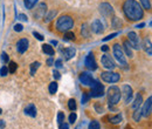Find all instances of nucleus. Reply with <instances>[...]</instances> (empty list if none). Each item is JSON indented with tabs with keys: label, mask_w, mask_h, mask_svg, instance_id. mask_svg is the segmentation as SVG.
I'll return each instance as SVG.
<instances>
[{
	"label": "nucleus",
	"mask_w": 152,
	"mask_h": 129,
	"mask_svg": "<svg viewBox=\"0 0 152 129\" xmlns=\"http://www.w3.org/2000/svg\"><path fill=\"white\" fill-rule=\"evenodd\" d=\"M123 12L130 21H138L144 17L143 7L136 0H125L123 4Z\"/></svg>",
	"instance_id": "1"
},
{
	"label": "nucleus",
	"mask_w": 152,
	"mask_h": 129,
	"mask_svg": "<svg viewBox=\"0 0 152 129\" xmlns=\"http://www.w3.org/2000/svg\"><path fill=\"white\" fill-rule=\"evenodd\" d=\"M74 27V19L70 15H61L56 20V29L58 32L66 33Z\"/></svg>",
	"instance_id": "2"
},
{
	"label": "nucleus",
	"mask_w": 152,
	"mask_h": 129,
	"mask_svg": "<svg viewBox=\"0 0 152 129\" xmlns=\"http://www.w3.org/2000/svg\"><path fill=\"white\" fill-rule=\"evenodd\" d=\"M113 52H114V56L116 59V61L118 62V65L126 69L128 68V62H126V59H125V55H124V52L122 49V47L118 45V43H115L114 47H113Z\"/></svg>",
	"instance_id": "3"
},
{
	"label": "nucleus",
	"mask_w": 152,
	"mask_h": 129,
	"mask_svg": "<svg viewBox=\"0 0 152 129\" xmlns=\"http://www.w3.org/2000/svg\"><path fill=\"white\" fill-rule=\"evenodd\" d=\"M122 97V93H121V89L116 86H111L109 89H108V102L110 106H115L119 102Z\"/></svg>",
	"instance_id": "4"
},
{
	"label": "nucleus",
	"mask_w": 152,
	"mask_h": 129,
	"mask_svg": "<svg viewBox=\"0 0 152 129\" xmlns=\"http://www.w3.org/2000/svg\"><path fill=\"white\" fill-rule=\"evenodd\" d=\"M101 79L104 82H107V83H115V82H118L119 81L121 76H119L118 73L110 71V72H103V73L101 74Z\"/></svg>",
	"instance_id": "5"
},
{
	"label": "nucleus",
	"mask_w": 152,
	"mask_h": 129,
	"mask_svg": "<svg viewBox=\"0 0 152 129\" xmlns=\"http://www.w3.org/2000/svg\"><path fill=\"white\" fill-rule=\"evenodd\" d=\"M89 95L93 96V97H101V96H103L104 95V87H103V85L99 81L95 80L94 85L91 86V92H90Z\"/></svg>",
	"instance_id": "6"
},
{
	"label": "nucleus",
	"mask_w": 152,
	"mask_h": 129,
	"mask_svg": "<svg viewBox=\"0 0 152 129\" xmlns=\"http://www.w3.org/2000/svg\"><path fill=\"white\" fill-rule=\"evenodd\" d=\"M101 62H102V66H103L104 68L109 69V71H113V69L116 68V63H115L114 59L109 55V54H104V55H102V57H101Z\"/></svg>",
	"instance_id": "7"
},
{
	"label": "nucleus",
	"mask_w": 152,
	"mask_h": 129,
	"mask_svg": "<svg viewBox=\"0 0 152 129\" xmlns=\"http://www.w3.org/2000/svg\"><path fill=\"white\" fill-rule=\"evenodd\" d=\"M122 96H123V99H124V102L128 105V103H130L131 101H132V97H133V91L132 88L129 86V85H124L123 87H122Z\"/></svg>",
	"instance_id": "8"
},
{
	"label": "nucleus",
	"mask_w": 152,
	"mask_h": 129,
	"mask_svg": "<svg viewBox=\"0 0 152 129\" xmlns=\"http://www.w3.org/2000/svg\"><path fill=\"white\" fill-rule=\"evenodd\" d=\"M99 12L105 18H109V17H113L114 15V8L108 2H103V4L99 5Z\"/></svg>",
	"instance_id": "9"
},
{
	"label": "nucleus",
	"mask_w": 152,
	"mask_h": 129,
	"mask_svg": "<svg viewBox=\"0 0 152 129\" xmlns=\"http://www.w3.org/2000/svg\"><path fill=\"white\" fill-rule=\"evenodd\" d=\"M128 41H129L131 48H134V49H139V48H140L139 37H138L134 32H129V33H128Z\"/></svg>",
	"instance_id": "10"
},
{
	"label": "nucleus",
	"mask_w": 152,
	"mask_h": 129,
	"mask_svg": "<svg viewBox=\"0 0 152 129\" xmlns=\"http://www.w3.org/2000/svg\"><path fill=\"white\" fill-rule=\"evenodd\" d=\"M46 13H47V5H46L45 2L39 4L38 7H37V8H34V11H33V15H34V18L35 19L45 18Z\"/></svg>",
	"instance_id": "11"
},
{
	"label": "nucleus",
	"mask_w": 152,
	"mask_h": 129,
	"mask_svg": "<svg viewBox=\"0 0 152 129\" xmlns=\"http://www.w3.org/2000/svg\"><path fill=\"white\" fill-rule=\"evenodd\" d=\"M84 65H86V67H87L89 71H96V69H97V63H96L95 56H94L93 53H89L88 55L86 56Z\"/></svg>",
	"instance_id": "12"
},
{
	"label": "nucleus",
	"mask_w": 152,
	"mask_h": 129,
	"mask_svg": "<svg viewBox=\"0 0 152 129\" xmlns=\"http://www.w3.org/2000/svg\"><path fill=\"white\" fill-rule=\"evenodd\" d=\"M80 81L84 86H93L94 82H95L93 75L90 73H87V72H83V73L80 75Z\"/></svg>",
	"instance_id": "13"
},
{
	"label": "nucleus",
	"mask_w": 152,
	"mask_h": 129,
	"mask_svg": "<svg viewBox=\"0 0 152 129\" xmlns=\"http://www.w3.org/2000/svg\"><path fill=\"white\" fill-rule=\"evenodd\" d=\"M90 29H91L94 33H96V34H101V33H103V32H104V25L102 24V21H101V20L95 19V20L91 22Z\"/></svg>",
	"instance_id": "14"
},
{
	"label": "nucleus",
	"mask_w": 152,
	"mask_h": 129,
	"mask_svg": "<svg viewBox=\"0 0 152 129\" xmlns=\"http://www.w3.org/2000/svg\"><path fill=\"white\" fill-rule=\"evenodd\" d=\"M152 111V96H150L143 105V108H142V115L144 117H149L150 114Z\"/></svg>",
	"instance_id": "15"
},
{
	"label": "nucleus",
	"mask_w": 152,
	"mask_h": 129,
	"mask_svg": "<svg viewBox=\"0 0 152 129\" xmlns=\"http://www.w3.org/2000/svg\"><path fill=\"white\" fill-rule=\"evenodd\" d=\"M28 45H29V42H28L27 39H25V38L20 39L19 41L17 42V51L19 52L20 54H23L28 49Z\"/></svg>",
	"instance_id": "16"
},
{
	"label": "nucleus",
	"mask_w": 152,
	"mask_h": 129,
	"mask_svg": "<svg viewBox=\"0 0 152 129\" xmlns=\"http://www.w3.org/2000/svg\"><path fill=\"white\" fill-rule=\"evenodd\" d=\"M142 47H143V49L145 51V53H146L148 55L152 56V42H151V40H150V39L145 38V39L143 40Z\"/></svg>",
	"instance_id": "17"
},
{
	"label": "nucleus",
	"mask_w": 152,
	"mask_h": 129,
	"mask_svg": "<svg viewBox=\"0 0 152 129\" xmlns=\"http://www.w3.org/2000/svg\"><path fill=\"white\" fill-rule=\"evenodd\" d=\"M61 52H62V54L64 56V60H70L72 57H74V55H75V53H76L74 47H67V48L62 49Z\"/></svg>",
	"instance_id": "18"
},
{
	"label": "nucleus",
	"mask_w": 152,
	"mask_h": 129,
	"mask_svg": "<svg viewBox=\"0 0 152 129\" xmlns=\"http://www.w3.org/2000/svg\"><path fill=\"white\" fill-rule=\"evenodd\" d=\"M25 114L31 116V117H35L37 116V108L33 103H29L26 108H25Z\"/></svg>",
	"instance_id": "19"
},
{
	"label": "nucleus",
	"mask_w": 152,
	"mask_h": 129,
	"mask_svg": "<svg viewBox=\"0 0 152 129\" xmlns=\"http://www.w3.org/2000/svg\"><path fill=\"white\" fill-rule=\"evenodd\" d=\"M142 103H143V96H142V94H137V95H136V97H134V100H133L132 108L133 109L140 108Z\"/></svg>",
	"instance_id": "20"
},
{
	"label": "nucleus",
	"mask_w": 152,
	"mask_h": 129,
	"mask_svg": "<svg viewBox=\"0 0 152 129\" xmlns=\"http://www.w3.org/2000/svg\"><path fill=\"white\" fill-rule=\"evenodd\" d=\"M42 51H43V53H46L47 55H49V56H53L54 54H55L54 48H53L50 45H48V43L42 45Z\"/></svg>",
	"instance_id": "21"
},
{
	"label": "nucleus",
	"mask_w": 152,
	"mask_h": 129,
	"mask_svg": "<svg viewBox=\"0 0 152 129\" xmlns=\"http://www.w3.org/2000/svg\"><path fill=\"white\" fill-rule=\"evenodd\" d=\"M123 48H124V52H125V54H126V55L129 56V57H132L133 56L132 48H131V46H130L129 41H124V42H123Z\"/></svg>",
	"instance_id": "22"
},
{
	"label": "nucleus",
	"mask_w": 152,
	"mask_h": 129,
	"mask_svg": "<svg viewBox=\"0 0 152 129\" xmlns=\"http://www.w3.org/2000/svg\"><path fill=\"white\" fill-rule=\"evenodd\" d=\"M108 120L113 125H118V123L122 122V115L117 114V115H113V116H108Z\"/></svg>",
	"instance_id": "23"
},
{
	"label": "nucleus",
	"mask_w": 152,
	"mask_h": 129,
	"mask_svg": "<svg viewBox=\"0 0 152 129\" xmlns=\"http://www.w3.org/2000/svg\"><path fill=\"white\" fill-rule=\"evenodd\" d=\"M39 0H23V2H25V7L27 8V10H32V8H34V6L38 4Z\"/></svg>",
	"instance_id": "24"
},
{
	"label": "nucleus",
	"mask_w": 152,
	"mask_h": 129,
	"mask_svg": "<svg viewBox=\"0 0 152 129\" xmlns=\"http://www.w3.org/2000/svg\"><path fill=\"white\" fill-rule=\"evenodd\" d=\"M142 108H137V109H134V111H133V120L136 121V122H139L140 121V119H142Z\"/></svg>",
	"instance_id": "25"
},
{
	"label": "nucleus",
	"mask_w": 152,
	"mask_h": 129,
	"mask_svg": "<svg viewBox=\"0 0 152 129\" xmlns=\"http://www.w3.org/2000/svg\"><path fill=\"white\" fill-rule=\"evenodd\" d=\"M57 14V11L56 10H53V11H50L48 14H46L45 15V21L46 22H49V21H52L53 19L55 18V15Z\"/></svg>",
	"instance_id": "26"
},
{
	"label": "nucleus",
	"mask_w": 152,
	"mask_h": 129,
	"mask_svg": "<svg viewBox=\"0 0 152 129\" xmlns=\"http://www.w3.org/2000/svg\"><path fill=\"white\" fill-rule=\"evenodd\" d=\"M81 33H82V35H83L84 38L90 37V28L88 27L87 24H84V25L82 26V28H81Z\"/></svg>",
	"instance_id": "27"
},
{
	"label": "nucleus",
	"mask_w": 152,
	"mask_h": 129,
	"mask_svg": "<svg viewBox=\"0 0 152 129\" xmlns=\"http://www.w3.org/2000/svg\"><path fill=\"white\" fill-rule=\"evenodd\" d=\"M63 39H64L66 41H74V40H75V34H74L73 32L68 31V32H66V33H64Z\"/></svg>",
	"instance_id": "28"
},
{
	"label": "nucleus",
	"mask_w": 152,
	"mask_h": 129,
	"mask_svg": "<svg viewBox=\"0 0 152 129\" xmlns=\"http://www.w3.org/2000/svg\"><path fill=\"white\" fill-rule=\"evenodd\" d=\"M17 68H18V65H17V62H14V61H11V62H10V65H8V73L14 74V73H15V71H17Z\"/></svg>",
	"instance_id": "29"
},
{
	"label": "nucleus",
	"mask_w": 152,
	"mask_h": 129,
	"mask_svg": "<svg viewBox=\"0 0 152 129\" xmlns=\"http://www.w3.org/2000/svg\"><path fill=\"white\" fill-rule=\"evenodd\" d=\"M111 25H113V27H115V28L122 27V21H121V19L119 18L114 17V18H113V21H111Z\"/></svg>",
	"instance_id": "30"
},
{
	"label": "nucleus",
	"mask_w": 152,
	"mask_h": 129,
	"mask_svg": "<svg viewBox=\"0 0 152 129\" xmlns=\"http://www.w3.org/2000/svg\"><path fill=\"white\" fill-rule=\"evenodd\" d=\"M39 67H40V62H38V61L33 62V63L31 65V74L34 75V74L37 73V71L39 69Z\"/></svg>",
	"instance_id": "31"
},
{
	"label": "nucleus",
	"mask_w": 152,
	"mask_h": 129,
	"mask_svg": "<svg viewBox=\"0 0 152 129\" xmlns=\"http://www.w3.org/2000/svg\"><path fill=\"white\" fill-rule=\"evenodd\" d=\"M49 93L50 94H55V93L57 92V82L56 81H53L50 85H49Z\"/></svg>",
	"instance_id": "32"
},
{
	"label": "nucleus",
	"mask_w": 152,
	"mask_h": 129,
	"mask_svg": "<svg viewBox=\"0 0 152 129\" xmlns=\"http://www.w3.org/2000/svg\"><path fill=\"white\" fill-rule=\"evenodd\" d=\"M89 129H101V125L97 120H93L90 123H89Z\"/></svg>",
	"instance_id": "33"
},
{
	"label": "nucleus",
	"mask_w": 152,
	"mask_h": 129,
	"mask_svg": "<svg viewBox=\"0 0 152 129\" xmlns=\"http://www.w3.org/2000/svg\"><path fill=\"white\" fill-rule=\"evenodd\" d=\"M76 101L74 100V99H70L69 101H68V108L70 109L72 111H76Z\"/></svg>",
	"instance_id": "34"
},
{
	"label": "nucleus",
	"mask_w": 152,
	"mask_h": 129,
	"mask_svg": "<svg viewBox=\"0 0 152 129\" xmlns=\"http://www.w3.org/2000/svg\"><path fill=\"white\" fill-rule=\"evenodd\" d=\"M140 4H142V7L145 8V10H150L151 8V2L150 0H139Z\"/></svg>",
	"instance_id": "35"
},
{
	"label": "nucleus",
	"mask_w": 152,
	"mask_h": 129,
	"mask_svg": "<svg viewBox=\"0 0 152 129\" xmlns=\"http://www.w3.org/2000/svg\"><path fill=\"white\" fill-rule=\"evenodd\" d=\"M89 99H90V95L88 93H83V95H82V103L86 105L87 102H89Z\"/></svg>",
	"instance_id": "36"
},
{
	"label": "nucleus",
	"mask_w": 152,
	"mask_h": 129,
	"mask_svg": "<svg viewBox=\"0 0 152 129\" xmlns=\"http://www.w3.org/2000/svg\"><path fill=\"white\" fill-rule=\"evenodd\" d=\"M57 122H58V125H61V123L64 122V114H63L62 111H60V113L57 114Z\"/></svg>",
	"instance_id": "37"
},
{
	"label": "nucleus",
	"mask_w": 152,
	"mask_h": 129,
	"mask_svg": "<svg viewBox=\"0 0 152 129\" xmlns=\"http://www.w3.org/2000/svg\"><path fill=\"white\" fill-rule=\"evenodd\" d=\"M0 75H1V76H6V75H8V67L2 66V67L0 68Z\"/></svg>",
	"instance_id": "38"
},
{
	"label": "nucleus",
	"mask_w": 152,
	"mask_h": 129,
	"mask_svg": "<svg viewBox=\"0 0 152 129\" xmlns=\"http://www.w3.org/2000/svg\"><path fill=\"white\" fill-rule=\"evenodd\" d=\"M76 119H77L76 113H72V114L69 115V122H70V123H74V122L76 121Z\"/></svg>",
	"instance_id": "39"
},
{
	"label": "nucleus",
	"mask_w": 152,
	"mask_h": 129,
	"mask_svg": "<svg viewBox=\"0 0 152 129\" xmlns=\"http://www.w3.org/2000/svg\"><path fill=\"white\" fill-rule=\"evenodd\" d=\"M95 109L97 113H99V114H102L103 111H104V109H103V107L101 106V105H98V103H96L95 105Z\"/></svg>",
	"instance_id": "40"
},
{
	"label": "nucleus",
	"mask_w": 152,
	"mask_h": 129,
	"mask_svg": "<svg viewBox=\"0 0 152 129\" xmlns=\"http://www.w3.org/2000/svg\"><path fill=\"white\" fill-rule=\"evenodd\" d=\"M118 35V33H113V34H109L108 37H105L103 39V41H108V40H111V39H114L115 37H117Z\"/></svg>",
	"instance_id": "41"
},
{
	"label": "nucleus",
	"mask_w": 152,
	"mask_h": 129,
	"mask_svg": "<svg viewBox=\"0 0 152 129\" xmlns=\"http://www.w3.org/2000/svg\"><path fill=\"white\" fill-rule=\"evenodd\" d=\"M1 59H2L4 62H8V61H10V57H8V54H7V53H2V54H1Z\"/></svg>",
	"instance_id": "42"
},
{
	"label": "nucleus",
	"mask_w": 152,
	"mask_h": 129,
	"mask_svg": "<svg viewBox=\"0 0 152 129\" xmlns=\"http://www.w3.org/2000/svg\"><path fill=\"white\" fill-rule=\"evenodd\" d=\"M22 29H23V27H22L21 24H17V25L14 26V31H15V32H21Z\"/></svg>",
	"instance_id": "43"
},
{
	"label": "nucleus",
	"mask_w": 152,
	"mask_h": 129,
	"mask_svg": "<svg viewBox=\"0 0 152 129\" xmlns=\"http://www.w3.org/2000/svg\"><path fill=\"white\" fill-rule=\"evenodd\" d=\"M33 35L37 38L38 40H40V41H42V40L45 39V38H43V35H41V34H40V33H38V32H33Z\"/></svg>",
	"instance_id": "44"
},
{
	"label": "nucleus",
	"mask_w": 152,
	"mask_h": 129,
	"mask_svg": "<svg viewBox=\"0 0 152 129\" xmlns=\"http://www.w3.org/2000/svg\"><path fill=\"white\" fill-rule=\"evenodd\" d=\"M58 129H69V125H68V123H64V122H63V123H61V125H60Z\"/></svg>",
	"instance_id": "45"
},
{
	"label": "nucleus",
	"mask_w": 152,
	"mask_h": 129,
	"mask_svg": "<svg viewBox=\"0 0 152 129\" xmlns=\"http://www.w3.org/2000/svg\"><path fill=\"white\" fill-rule=\"evenodd\" d=\"M55 66H56L57 68H60V67H62V60L61 59H58L55 61Z\"/></svg>",
	"instance_id": "46"
},
{
	"label": "nucleus",
	"mask_w": 152,
	"mask_h": 129,
	"mask_svg": "<svg viewBox=\"0 0 152 129\" xmlns=\"http://www.w3.org/2000/svg\"><path fill=\"white\" fill-rule=\"evenodd\" d=\"M53 75H54V77H55L56 80H58V79L61 77V75H60V73H58V71H54V72H53Z\"/></svg>",
	"instance_id": "47"
},
{
	"label": "nucleus",
	"mask_w": 152,
	"mask_h": 129,
	"mask_svg": "<svg viewBox=\"0 0 152 129\" xmlns=\"http://www.w3.org/2000/svg\"><path fill=\"white\" fill-rule=\"evenodd\" d=\"M101 49H102V52H105V53H107V52L109 51V46H107V45H103V46L101 47Z\"/></svg>",
	"instance_id": "48"
},
{
	"label": "nucleus",
	"mask_w": 152,
	"mask_h": 129,
	"mask_svg": "<svg viewBox=\"0 0 152 129\" xmlns=\"http://www.w3.org/2000/svg\"><path fill=\"white\" fill-rule=\"evenodd\" d=\"M53 63H54V60H53V57H49V59L47 60V65H48V66H52Z\"/></svg>",
	"instance_id": "49"
},
{
	"label": "nucleus",
	"mask_w": 152,
	"mask_h": 129,
	"mask_svg": "<svg viewBox=\"0 0 152 129\" xmlns=\"http://www.w3.org/2000/svg\"><path fill=\"white\" fill-rule=\"evenodd\" d=\"M19 18L21 19V20H23V21H27V17H26L25 14H20Z\"/></svg>",
	"instance_id": "50"
},
{
	"label": "nucleus",
	"mask_w": 152,
	"mask_h": 129,
	"mask_svg": "<svg viewBox=\"0 0 152 129\" xmlns=\"http://www.w3.org/2000/svg\"><path fill=\"white\" fill-rule=\"evenodd\" d=\"M5 128V121L4 120H0V129Z\"/></svg>",
	"instance_id": "51"
},
{
	"label": "nucleus",
	"mask_w": 152,
	"mask_h": 129,
	"mask_svg": "<svg viewBox=\"0 0 152 129\" xmlns=\"http://www.w3.org/2000/svg\"><path fill=\"white\" fill-rule=\"evenodd\" d=\"M144 26H145V24H144V22H142V24H139V25H137V26H136V28H143Z\"/></svg>",
	"instance_id": "52"
},
{
	"label": "nucleus",
	"mask_w": 152,
	"mask_h": 129,
	"mask_svg": "<svg viewBox=\"0 0 152 129\" xmlns=\"http://www.w3.org/2000/svg\"><path fill=\"white\" fill-rule=\"evenodd\" d=\"M52 45H57V41H55V40H53V41H52Z\"/></svg>",
	"instance_id": "53"
},
{
	"label": "nucleus",
	"mask_w": 152,
	"mask_h": 129,
	"mask_svg": "<svg viewBox=\"0 0 152 129\" xmlns=\"http://www.w3.org/2000/svg\"><path fill=\"white\" fill-rule=\"evenodd\" d=\"M125 129H132V128H131V127H129V126H126V127H125Z\"/></svg>",
	"instance_id": "54"
},
{
	"label": "nucleus",
	"mask_w": 152,
	"mask_h": 129,
	"mask_svg": "<svg viewBox=\"0 0 152 129\" xmlns=\"http://www.w3.org/2000/svg\"><path fill=\"white\" fill-rule=\"evenodd\" d=\"M76 129H80V127H77V128H76Z\"/></svg>",
	"instance_id": "55"
},
{
	"label": "nucleus",
	"mask_w": 152,
	"mask_h": 129,
	"mask_svg": "<svg viewBox=\"0 0 152 129\" xmlns=\"http://www.w3.org/2000/svg\"><path fill=\"white\" fill-rule=\"evenodd\" d=\"M0 114H1V109H0Z\"/></svg>",
	"instance_id": "56"
},
{
	"label": "nucleus",
	"mask_w": 152,
	"mask_h": 129,
	"mask_svg": "<svg viewBox=\"0 0 152 129\" xmlns=\"http://www.w3.org/2000/svg\"><path fill=\"white\" fill-rule=\"evenodd\" d=\"M151 26H152V22H151Z\"/></svg>",
	"instance_id": "57"
}]
</instances>
